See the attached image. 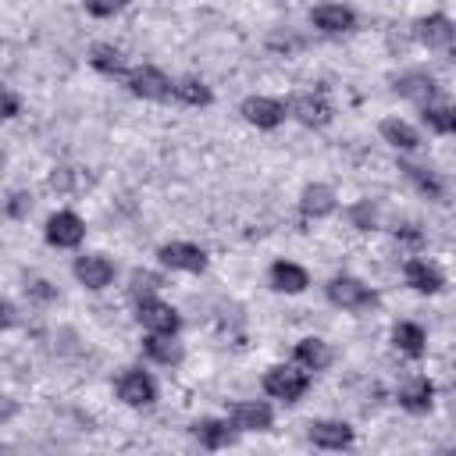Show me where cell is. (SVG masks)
I'll return each instance as SVG.
<instances>
[{
  "label": "cell",
  "instance_id": "21",
  "mask_svg": "<svg viewBox=\"0 0 456 456\" xmlns=\"http://www.w3.org/2000/svg\"><path fill=\"white\" fill-rule=\"evenodd\" d=\"M392 346H395L399 353H406L410 360H420V356L428 353V331H424L417 321H399V324L392 328Z\"/></svg>",
  "mask_w": 456,
  "mask_h": 456
},
{
  "label": "cell",
  "instance_id": "13",
  "mask_svg": "<svg viewBox=\"0 0 456 456\" xmlns=\"http://www.w3.org/2000/svg\"><path fill=\"white\" fill-rule=\"evenodd\" d=\"M403 281H406L413 292H420V296H435V292H442V289H445L442 271H438L435 264L420 260V256H413V260H406V264H403Z\"/></svg>",
  "mask_w": 456,
  "mask_h": 456
},
{
  "label": "cell",
  "instance_id": "10",
  "mask_svg": "<svg viewBox=\"0 0 456 456\" xmlns=\"http://www.w3.org/2000/svg\"><path fill=\"white\" fill-rule=\"evenodd\" d=\"M239 114L256 125V128H278L285 118H289V103L274 100V96H246L239 103Z\"/></svg>",
  "mask_w": 456,
  "mask_h": 456
},
{
  "label": "cell",
  "instance_id": "29",
  "mask_svg": "<svg viewBox=\"0 0 456 456\" xmlns=\"http://www.w3.org/2000/svg\"><path fill=\"white\" fill-rule=\"evenodd\" d=\"M28 210H32V196H28L25 189H14V192L7 196V203H4V214H7V217H14V221L28 217Z\"/></svg>",
  "mask_w": 456,
  "mask_h": 456
},
{
  "label": "cell",
  "instance_id": "7",
  "mask_svg": "<svg viewBox=\"0 0 456 456\" xmlns=\"http://www.w3.org/2000/svg\"><path fill=\"white\" fill-rule=\"evenodd\" d=\"M71 274H75V281H78L82 289L103 292V289L114 281V264H110L103 253H82V256H75Z\"/></svg>",
  "mask_w": 456,
  "mask_h": 456
},
{
  "label": "cell",
  "instance_id": "25",
  "mask_svg": "<svg viewBox=\"0 0 456 456\" xmlns=\"http://www.w3.org/2000/svg\"><path fill=\"white\" fill-rule=\"evenodd\" d=\"M89 64H93L100 75H107V78H128V61H125V53H121L118 46H110V43H96V46L89 50Z\"/></svg>",
  "mask_w": 456,
  "mask_h": 456
},
{
  "label": "cell",
  "instance_id": "32",
  "mask_svg": "<svg viewBox=\"0 0 456 456\" xmlns=\"http://www.w3.org/2000/svg\"><path fill=\"white\" fill-rule=\"evenodd\" d=\"M25 289H28V296H32V299H39V303H50V299L57 296V289H53L46 278H36V281H28Z\"/></svg>",
  "mask_w": 456,
  "mask_h": 456
},
{
  "label": "cell",
  "instance_id": "18",
  "mask_svg": "<svg viewBox=\"0 0 456 456\" xmlns=\"http://www.w3.org/2000/svg\"><path fill=\"white\" fill-rule=\"evenodd\" d=\"M235 424L224 417H200L196 424H192V435H196V442L203 445V449H228L232 442H235Z\"/></svg>",
  "mask_w": 456,
  "mask_h": 456
},
{
  "label": "cell",
  "instance_id": "24",
  "mask_svg": "<svg viewBox=\"0 0 456 456\" xmlns=\"http://www.w3.org/2000/svg\"><path fill=\"white\" fill-rule=\"evenodd\" d=\"M431 403H435V385L428 381V378H410L403 388H399V406L406 410V413H428L431 410Z\"/></svg>",
  "mask_w": 456,
  "mask_h": 456
},
{
  "label": "cell",
  "instance_id": "14",
  "mask_svg": "<svg viewBox=\"0 0 456 456\" xmlns=\"http://www.w3.org/2000/svg\"><path fill=\"white\" fill-rule=\"evenodd\" d=\"M306 438L317 445V449H349L353 445V428L346 424V420H310V428H306Z\"/></svg>",
  "mask_w": 456,
  "mask_h": 456
},
{
  "label": "cell",
  "instance_id": "9",
  "mask_svg": "<svg viewBox=\"0 0 456 456\" xmlns=\"http://www.w3.org/2000/svg\"><path fill=\"white\" fill-rule=\"evenodd\" d=\"M228 420L239 431H271L274 428V410L264 399H239L228 406Z\"/></svg>",
  "mask_w": 456,
  "mask_h": 456
},
{
  "label": "cell",
  "instance_id": "4",
  "mask_svg": "<svg viewBox=\"0 0 456 456\" xmlns=\"http://www.w3.org/2000/svg\"><path fill=\"white\" fill-rule=\"evenodd\" d=\"M114 392H118V399H121L125 406H132V410H142V406H153V403H157V381H153L146 370H139V367L121 370L118 381H114Z\"/></svg>",
  "mask_w": 456,
  "mask_h": 456
},
{
  "label": "cell",
  "instance_id": "2",
  "mask_svg": "<svg viewBox=\"0 0 456 456\" xmlns=\"http://www.w3.org/2000/svg\"><path fill=\"white\" fill-rule=\"evenodd\" d=\"M324 296H328V303L338 306V310H367V306L374 303L370 285H363V281L353 278V274H335V278L324 285Z\"/></svg>",
  "mask_w": 456,
  "mask_h": 456
},
{
  "label": "cell",
  "instance_id": "1",
  "mask_svg": "<svg viewBox=\"0 0 456 456\" xmlns=\"http://www.w3.org/2000/svg\"><path fill=\"white\" fill-rule=\"evenodd\" d=\"M310 388V370L299 363H274L264 370V392L278 403H299Z\"/></svg>",
  "mask_w": 456,
  "mask_h": 456
},
{
  "label": "cell",
  "instance_id": "16",
  "mask_svg": "<svg viewBox=\"0 0 456 456\" xmlns=\"http://www.w3.org/2000/svg\"><path fill=\"white\" fill-rule=\"evenodd\" d=\"M395 93L403 100H413L417 107H428L438 100V82L428 75V71H406L395 78Z\"/></svg>",
  "mask_w": 456,
  "mask_h": 456
},
{
  "label": "cell",
  "instance_id": "6",
  "mask_svg": "<svg viewBox=\"0 0 456 456\" xmlns=\"http://www.w3.org/2000/svg\"><path fill=\"white\" fill-rule=\"evenodd\" d=\"M46 242L57 246V249H75L82 239H86V221L75 214V210H57L46 217V228H43Z\"/></svg>",
  "mask_w": 456,
  "mask_h": 456
},
{
  "label": "cell",
  "instance_id": "17",
  "mask_svg": "<svg viewBox=\"0 0 456 456\" xmlns=\"http://www.w3.org/2000/svg\"><path fill=\"white\" fill-rule=\"evenodd\" d=\"M267 281H271L274 292L299 296V292H306L310 274H306V267H299V264H292V260H274L271 271H267Z\"/></svg>",
  "mask_w": 456,
  "mask_h": 456
},
{
  "label": "cell",
  "instance_id": "19",
  "mask_svg": "<svg viewBox=\"0 0 456 456\" xmlns=\"http://www.w3.org/2000/svg\"><path fill=\"white\" fill-rule=\"evenodd\" d=\"M335 207H338L335 189H331V185H324V182H310V185L299 192V210H303V217L321 221V217L335 214Z\"/></svg>",
  "mask_w": 456,
  "mask_h": 456
},
{
  "label": "cell",
  "instance_id": "33",
  "mask_svg": "<svg viewBox=\"0 0 456 456\" xmlns=\"http://www.w3.org/2000/svg\"><path fill=\"white\" fill-rule=\"evenodd\" d=\"M18 110H21V103H18V96H14L11 89H4V118L11 121V118H18Z\"/></svg>",
  "mask_w": 456,
  "mask_h": 456
},
{
  "label": "cell",
  "instance_id": "5",
  "mask_svg": "<svg viewBox=\"0 0 456 456\" xmlns=\"http://www.w3.org/2000/svg\"><path fill=\"white\" fill-rule=\"evenodd\" d=\"M125 86H128V93L139 96V100H167V96H175V82H171L160 68H153V64L132 68L128 78H125Z\"/></svg>",
  "mask_w": 456,
  "mask_h": 456
},
{
  "label": "cell",
  "instance_id": "34",
  "mask_svg": "<svg viewBox=\"0 0 456 456\" xmlns=\"http://www.w3.org/2000/svg\"><path fill=\"white\" fill-rule=\"evenodd\" d=\"M4 328H14V303L4 299Z\"/></svg>",
  "mask_w": 456,
  "mask_h": 456
},
{
  "label": "cell",
  "instance_id": "8",
  "mask_svg": "<svg viewBox=\"0 0 456 456\" xmlns=\"http://www.w3.org/2000/svg\"><path fill=\"white\" fill-rule=\"evenodd\" d=\"M157 260L171 271H185V274H200L207 271V249L196 242H164L157 249Z\"/></svg>",
  "mask_w": 456,
  "mask_h": 456
},
{
  "label": "cell",
  "instance_id": "30",
  "mask_svg": "<svg viewBox=\"0 0 456 456\" xmlns=\"http://www.w3.org/2000/svg\"><path fill=\"white\" fill-rule=\"evenodd\" d=\"M86 4V11L93 14V18H114V14H121L132 0H82Z\"/></svg>",
  "mask_w": 456,
  "mask_h": 456
},
{
  "label": "cell",
  "instance_id": "23",
  "mask_svg": "<svg viewBox=\"0 0 456 456\" xmlns=\"http://www.w3.org/2000/svg\"><path fill=\"white\" fill-rule=\"evenodd\" d=\"M331 356H335L331 346L324 338H317V335H306V338L296 342V363L306 367V370H328Z\"/></svg>",
  "mask_w": 456,
  "mask_h": 456
},
{
  "label": "cell",
  "instance_id": "26",
  "mask_svg": "<svg viewBox=\"0 0 456 456\" xmlns=\"http://www.w3.org/2000/svg\"><path fill=\"white\" fill-rule=\"evenodd\" d=\"M175 100L185 103V107H210V103H214V89H210L203 78L185 75V78L175 82Z\"/></svg>",
  "mask_w": 456,
  "mask_h": 456
},
{
  "label": "cell",
  "instance_id": "28",
  "mask_svg": "<svg viewBox=\"0 0 456 456\" xmlns=\"http://www.w3.org/2000/svg\"><path fill=\"white\" fill-rule=\"evenodd\" d=\"M349 221H353V228L370 232V228L378 224V207H374L370 200H360V203H353V207H349Z\"/></svg>",
  "mask_w": 456,
  "mask_h": 456
},
{
  "label": "cell",
  "instance_id": "11",
  "mask_svg": "<svg viewBox=\"0 0 456 456\" xmlns=\"http://www.w3.org/2000/svg\"><path fill=\"white\" fill-rule=\"evenodd\" d=\"M310 25L324 36H342V32L356 28V11L346 7V4H317L310 11Z\"/></svg>",
  "mask_w": 456,
  "mask_h": 456
},
{
  "label": "cell",
  "instance_id": "3",
  "mask_svg": "<svg viewBox=\"0 0 456 456\" xmlns=\"http://www.w3.org/2000/svg\"><path fill=\"white\" fill-rule=\"evenodd\" d=\"M135 321L146 328V331H164V335H175L178 331V310L171 303H164L157 292L150 296H135Z\"/></svg>",
  "mask_w": 456,
  "mask_h": 456
},
{
  "label": "cell",
  "instance_id": "22",
  "mask_svg": "<svg viewBox=\"0 0 456 456\" xmlns=\"http://www.w3.org/2000/svg\"><path fill=\"white\" fill-rule=\"evenodd\" d=\"M142 353H146L153 363H160V367H175V363L182 360V342H178L175 335H164V331H146Z\"/></svg>",
  "mask_w": 456,
  "mask_h": 456
},
{
  "label": "cell",
  "instance_id": "27",
  "mask_svg": "<svg viewBox=\"0 0 456 456\" xmlns=\"http://www.w3.org/2000/svg\"><path fill=\"white\" fill-rule=\"evenodd\" d=\"M399 171H403V175H406V178H410L424 196H431V200H438V196H442L438 178H435V175H428L424 167H417V164H406V160H403V164H399Z\"/></svg>",
  "mask_w": 456,
  "mask_h": 456
},
{
  "label": "cell",
  "instance_id": "12",
  "mask_svg": "<svg viewBox=\"0 0 456 456\" xmlns=\"http://www.w3.org/2000/svg\"><path fill=\"white\" fill-rule=\"evenodd\" d=\"M289 114H292L299 125H306V128H324V125L335 118L331 103H328L321 93H299V96H292V100H289Z\"/></svg>",
  "mask_w": 456,
  "mask_h": 456
},
{
  "label": "cell",
  "instance_id": "35",
  "mask_svg": "<svg viewBox=\"0 0 456 456\" xmlns=\"http://www.w3.org/2000/svg\"><path fill=\"white\" fill-rule=\"evenodd\" d=\"M449 132L456 135V107H449Z\"/></svg>",
  "mask_w": 456,
  "mask_h": 456
},
{
  "label": "cell",
  "instance_id": "15",
  "mask_svg": "<svg viewBox=\"0 0 456 456\" xmlns=\"http://www.w3.org/2000/svg\"><path fill=\"white\" fill-rule=\"evenodd\" d=\"M417 39L428 46V50H449L456 43V25L445 18V14H428L413 25Z\"/></svg>",
  "mask_w": 456,
  "mask_h": 456
},
{
  "label": "cell",
  "instance_id": "31",
  "mask_svg": "<svg viewBox=\"0 0 456 456\" xmlns=\"http://www.w3.org/2000/svg\"><path fill=\"white\" fill-rule=\"evenodd\" d=\"M160 289V278L157 274H150V271H135L132 274V292L135 296H150V292H157Z\"/></svg>",
  "mask_w": 456,
  "mask_h": 456
},
{
  "label": "cell",
  "instance_id": "20",
  "mask_svg": "<svg viewBox=\"0 0 456 456\" xmlns=\"http://www.w3.org/2000/svg\"><path fill=\"white\" fill-rule=\"evenodd\" d=\"M378 132H381V139H385L392 150H399V153H413V150L420 146V132H417L410 121H403V118H385V121L378 125Z\"/></svg>",
  "mask_w": 456,
  "mask_h": 456
}]
</instances>
